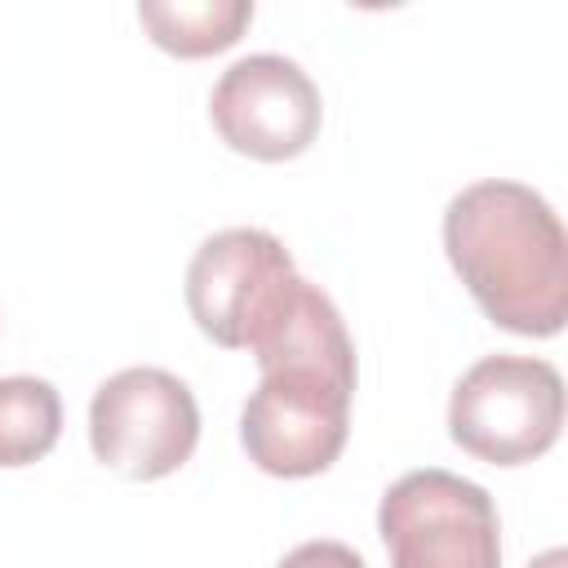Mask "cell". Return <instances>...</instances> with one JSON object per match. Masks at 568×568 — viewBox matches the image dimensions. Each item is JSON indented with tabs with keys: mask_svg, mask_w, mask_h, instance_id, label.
I'll use <instances>...</instances> for the list:
<instances>
[{
	"mask_svg": "<svg viewBox=\"0 0 568 568\" xmlns=\"http://www.w3.org/2000/svg\"><path fill=\"white\" fill-rule=\"evenodd\" d=\"M253 355L262 382L240 413L248 462L280 479L324 475L346 448L355 399V342L342 311L320 284L297 280Z\"/></svg>",
	"mask_w": 568,
	"mask_h": 568,
	"instance_id": "6da1fadb",
	"label": "cell"
},
{
	"mask_svg": "<svg viewBox=\"0 0 568 568\" xmlns=\"http://www.w3.org/2000/svg\"><path fill=\"white\" fill-rule=\"evenodd\" d=\"M444 248L479 311L519 337H555L568 320V235L524 182L484 178L444 209Z\"/></svg>",
	"mask_w": 568,
	"mask_h": 568,
	"instance_id": "7a4b0ae2",
	"label": "cell"
},
{
	"mask_svg": "<svg viewBox=\"0 0 568 568\" xmlns=\"http://www.w3.org/2000/svg\"><path fill=\"white\" fill-rule=\"evenodd\" d=\"M564 430V377L532 355H484L448 399V435L488 466H524L555 448Z\"/></svg>",
	"mask_w": 568,
	"mask_h": 568,
	"instance_id": "3957f363",
	"label": "cell"
},
{
	"mask_svg": "<svg viewBox=\"0 0 568 568\" xmlns=\"http://www.w3.org/2000/svg\"><path fill=\"white\" fill-rule=\"evenodd\" d=\"M288 248L262 226L213 231L186 266V311L195 328L226 346L253 351L297 288Z\"/></svg>",
	"mask_w": 568,
	"mask_h": 568,
	"instance_id": "277c9868",
	"label": "cell"
},
{
	"mask_svg": "<svg viewBox=\"0 0 568 568\" xmlns=\"http://www.w3.org/2000/svg\"><path fill=\"white\" fill-rule=\"evenodd\" d=\"M390 568H501V519L493 497L453 470H408L377 506Z\"/></svg>",
	"mask_w": 568,
	"mask_h": 568,
	"instance_id": "5b68a950",
	"label": "cell"
},
{
	"mask_svg": "<svg viewBox=\"0 0 568 568\" xmlns=\"http://www.w3.org/2000/svg\"><path fill=\"white\" fill-rule=\"evenodd\" d=\"M89 444L124 479H164L200 444V408L182 377L138 364L111 373L89 404Z\"/></svg>",
	"mask_w": 568,
	"mask_h": 568,
	"instance_id": "8992f818",
	"label": "cell"
},
{
	"mask_svg": "<svg viewBox=\"0 0 568 568\" xmlns=\"http://www.w3.org/2000/svg\"><path fill=\"white\" fill-rule=\"evenodd\" d=\"M209 120L217 138L262 164L302 155L324 120L315 80L284 53H248L222 71L209 93Z\"/></svg>",
	"mask_w": 568,
	"mask_h": 568,
	"instance_id": "52a82bcc",
	"label": "cell"
},
{
	"mask_svg": "<svg viewBox=\"0 0 568 568\" xmlns=\"http://www.w3.org/2000/svg\"><path fill=\"white\" fill-rule=\"evenodd\" d=\"M138 22L173 58H209L231 49L253 22V0H142Z\"/></svg>",
	"mask_w": 568,
	"mask_h": 568,
	"instance_id": "ba28073f",
	"label": "cell"
},
{
	"mask_svg": "<svg viewBox=\"0 0 568 568\" xmlns=\"http://www.w3.org/2000/svg\"><path fill=\"white\" fill-rule=\"evenodd\" d=\"M62 435V399L44 377H0V466L40 462Z\"/></svg>",
	"mask_w": 568,
	"mask_h": 568,
	"instance_id": "9c48e42d",
	"label": "cell"
},
{
	"mask_svg": "<svg viewBox=\"0 0 568 568\" xmlns=\"http://www.w3.org/2000/svg\"><path fill=\"white\" fill-rule=\"evenodd\" d=\"M275 568H364V559L346 541H302Z\"/></svg>",
	"mask_w": 568,
	"mask_h": 568,
	"instance_id": "30bf717a",
	"label": "cell"
},
{
	"mask_svg": "<svg viewBox=\"0 0 568 568\" xmlns=\"http://www.w3.org/2000/svg\"><path fill=\"white\" fill-rule=\"evenodd\" d=\"M528 568H568V555L555 546V550H546V555H537V559H528Z\"/></svg>",
	"mask_w": 568,
	"mask_h": 568,
	"instance_id": "8fae6325",
	"label": "cell"
}]
</instances>
